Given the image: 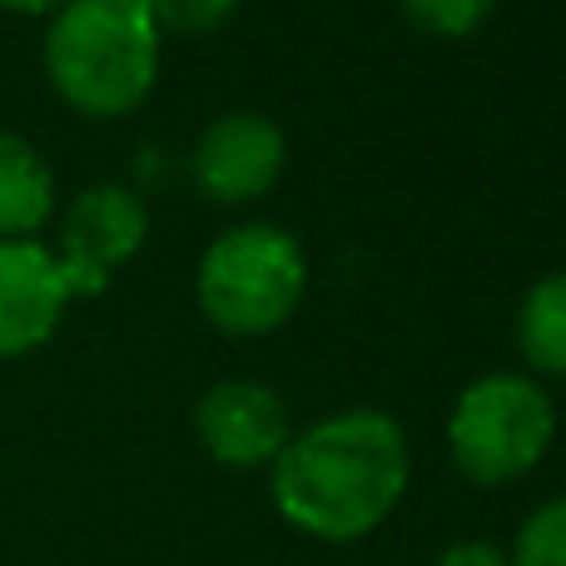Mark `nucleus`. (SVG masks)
Wrapping results in <instances>:
<instances>
[{
	"mask_svg": "<svg viewBox=\"0 0 566 566\" xmlns=\"http://www.w3.org/2000/svg\"><path fill=\"white\" fill-rule=\"evenodd\" d=\"M408 488V438L378 408L318 418L274 458V507L318 542H358L388 522Z\"/></svg>",
	"mask_w": 566,
	"mask_h": 566,
	"instance_id": "f257e3e1",
	"label": "nucleus"
},
{
	"mask_svg": "<svg viewBox=\"0 0 566 566\" xmlns=\"http://www.w3.org/2000/svg\"><path fill=\"white\" fill-rule=\"evenodd\" d=\"M45 75L80 115H129L159 80L149 10L139 0H65L45 30Z\"/></svg>",
	"mask_w": 566,
	"mask_h": 566,
	"instance_id": "f03ea898",
	"label": "nucleus"
},
{
	"mask_svg": "<svg viewBox=\"0 0 566 566\" xmlns=\"http://www.w3.org/2000/svg\"><path fill=\"white\" fill-rule=\"evenodd\" d=\"M308 289V259L279 224H239L219 234L199 259V308L219 333L259 338L293 318Z\"/></svg>",
	"mask_w": 566,
	"mask_h": 566,
	"instance_id": "7ed1b4c3",
	"label": "nucleus"
},
{
	"mask_svg": "<svg viewBox=\"0 0 566 566\" xmlns=\"http://www.w3.org/2000/svg\"><path fill=\"white\" fill-rule=\"evenodd\" d=\"M557 412L527 373H488L468 382L448 418V448L462 478L482 488L517 482L547 458Z\"/></svg>",
	"mask_w": 566,
	"mask_h": 566,
	"instance_id": "20e7f679",
	"label": "nucleus"
},
{
	"mask_svg": "<svg viewBox=\"0 0 566 566\" xmlns=\"http://www.w3.org/2000/svg\"><path fill=\"white\" fill-rule=\"evenodd\" d=\"M283 159H289V145L274 119L234 109V115H219L214 125H205V135L195 139V155H189V175H195L199 195L214 205H254L279 185Z\"/></svg>",
	"mask_w": 566,
	"mask_h": 566,
	"instance_id": "39448f33",
	"label": "nucleus"
},
{
	"mask_svg": "<svg viewBox=\"0 0 566 566\" xmlns=\"http://www.w3.org/2000/svg\"><path fill=\"white\" fill-rule=\"evenodd\" d=\"M149 234V214L139 195L125 185H95L70 205L65 234H60V269H65L70 298L75 293H99L119 264L139 254Z\"/></svg>",
	"mask_w": 566,
	"mask_h": 566,
	"instance_id": "423d86ee",
	"label": "nucleus"
},
{
	"mask_svg": "<svg viewBox=\"0 0 566 566\" xmlns=\"http://www.w3.org/2000/svg\"><path fill=\"white\" fill-rule=\"evenodd\" d=\"M195 432L205 452L224 468H274V458L289 448V408L274 388L254 378H224L199 398Z\"/></svg>",
	"mask_w": 566,
	"mask_h": 566,
	"instance_id": "0eeeda50",
	"label": "nucleus"
},
{
	"mask_svg": "<svg viewBox=\"0 0 566 566\" xmlns=\"http://www.w3.org/2000/svg\"><path fill=\"white\" fill-rule=\"evenodd\" d=\"M70 283L60 259L35 239H0V358L35 353L60 328Z\"/></svg>",
	"mask_w": 566,
	"mask_h": 566,
	"instance_id": "6e6552de",
	"label": "nucleus"
},
{
	"mask_svg": "<svg viewBox=\"0 0 566 566\" xmlns=\"http://www.w3.org/2000/svg\"><path fill=\"white\" fill-rule=\"evenodd\" d=\"M55 209L50 165L20 135L0 129V239H30Z\"/></svg>",
	"mask_w": 566,
	"mask_h": 566,
	"instance_id": "1a4fd4ad",
	"label": "nucleus"
},
{
	"mask_svg": "<svg viewBox=\"0 0 566 566\" xmlns=\"http://www.w3.org/2000/svg\"><path fill=\"white\" fill-rule=\"evenodd\" d=\"M517 348L537 373L566 378V269L527 289L517 308Z\"/></svg>",
	"mask_w": 566,
	"mask_h": 566,
	"instance_id": "9d476101",
	"label": "nucleus"
},
{
	"mask_svg": "<svg viewBox=\"0 0 566 566\" xmlns=\"http://www.w3.org/2000/svg\"><path fill=\"white\" fill-rule=\"evenodd\" d=\"M512 566H566V497H552L522 522Z\"/></svg>",
	"mask_w": 566,
	"mask_h": 566,
	"instance_id": "9b49d317",
	"label": "nucleus"
},
{
	"mask_svg": "<svg viewBox=\"0 0 566 566\" xmlns=\"http://www.w3.org/2000/svg\"><path fill=\"white\" fill-rule=\"evenodd\" d=\"M497 0H402V15L438 40H462L492 15Z\"/></svg>",
	"mask_w": 566,
	"mask_h": 566,
	"instance_id": "f8f14e48",
	"label": "nucleus"
},
{
	"mask_svg": "<svg viewBox=\"0 0 566 566\" xmlns=\"http://www.w3.org/2000/svg\"><path fill=\"white\" fill-rule=\"evenodd\" d=\"M155 20V30H175V35H209L219 30L229 15H234L239 0H139Z\"/></svg>",
	"mask_w": 566,
	"mask_h": 566,
	"instance_id": "ddd939ff",
	"label": "nucleus"
},
{
	"mask_svg": "<svg viewBox=\"0 0 566 566\" xmlns=\"http://www.w3.org/2000/svg\"><path fill=\"white\" fill-rule=\"evenodd\" d=\"M432 566H512L502 557L492 542H458V547H448Z\"/></svg>",
	"mask_w": 566,
	"mask_h": 566,
	"instance_id": "4468645a",
	"label": "nucleus"
},
{
	"mask_svg": "<svg viewBox=\"0 0 566 566\" xmlns=\"http://www.w3.org/2000/svg\"><path fill=\"white\" fill-rule=\"evenodd\" d=\"M6 10H20V15H45V10H60L65 0H0Z\"/></svg>",
	"mask_w": 566,
	"mask_h": 566,
	"instance_id": "2eb2a0df",
	"label": "nucleus"
}]
</instances>
